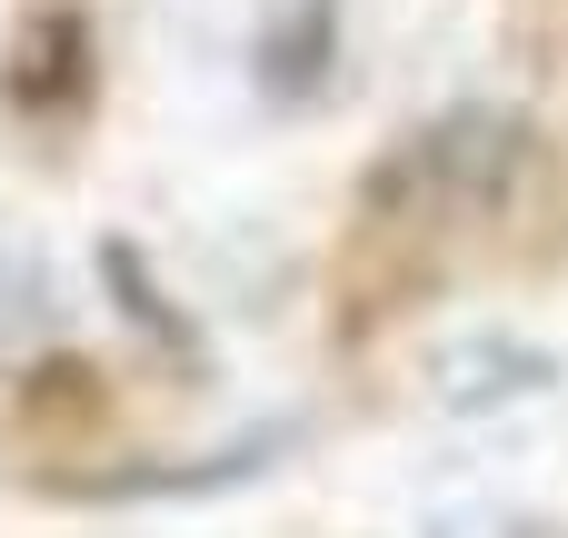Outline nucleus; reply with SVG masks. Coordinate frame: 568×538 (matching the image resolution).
<instances>
[{
    "mask_svg": "<svg viewBox=\"0 0 568 538\" xmlns=\"http://www.w3.org/2000/svg\"><path fill=\"white\" fill-rule=\"evenodd\" d=\"M539 170V130L519 110H449L429 130H409L369 180H359V220L369 230H449V220H499Z\"/></svg>",
    "mask_w": 568,
    "mask_h": 538,
    "instance_id": "f257e3e1",
    "label": "nucleus"
},
{
    "mask_svg": "<svg viewBox=\"0 0 568 538\" xmlns=\"http://www.w3.org/2000/svg\"><path fill=\"white\" fill-rule=\"evenodd\" d=\"M90 80H100V40H90V10L50 0V10H30V20L10 30V60H0V100H10L20 120H70V110L90 100Z\"/></svg>",
    "mask_w": 568,
    "mask_h": 538,
    "instance_id": "f03ea898",
    "label": "nucleus"
},
{
    "mask_svg": "<svg viewBox=\"0 0 568 538\" xmlns=\"http://www.w3.org/2000/svg\"><path fill=\"white\" fill-rule=\"evenodd\" d=\"M549 379H559V359L529 349V339H449L439 349V399L449 409H499V399H529Z\"/></svg>",
    "mask_w": 568,
    "mask_h": 538,
    "instance_id": "7ed1b4c3",
    "label": "nucleus"
},
{
    "mask_svg": "<svg viewBox=\"0 0 568 538\" xmlns=\"http://www.w3.org/2000/svg\"><path fill=\"white\" fill-rule=\"evenodd\" d=\"M339 60V0H280V20L260 30V90L270 100H320Z\"/></svg>",
    "mask_w": 568,
    "mask_h": 538,
    "instance_id": "20e7f679",
    "label": "nucleus"
},
{
    "mask_svg": "<svg viewBox=\"0 0 568 538\" xmlns=\"http://www.w3.org/2000/svg\"><path fill=\"white\" fill-rule=\"evenodd\" d=\"M270 449H280V429H260V439L200 459V469H110V479H60V489H70V499H200V489H240V479H260Z\"/></svg>",
    "mask_w": 568,
    "mask_h": 538,
    "instance_id": "39448f33",
    "label": "nucleus"
},
{
    "mask_svg": "<svg viewBox=\"0 0 568 538\" xmlns=\"http://www.w3.org/2000/svg\"><path fill=\"white\" fill-rule=\"evenodd\" d=\"M100 280L120 290V319H140V329H150L160 349H200V329H190V319H180V309L160 300V280H150V260H140L130 240H110V250H100Z\"/></svg>",
    "mask_w": 568,
    "mask_h": 538,
    "instance_id": "423d86ee",
    "label": "nucleus"
},
{
    "mask_svg": "<svg viewBox=\"0 0 568 538\" xmlns=\"http://www.w3.org/2000/svg\"><path fill=\"white\" fill-rule=\"evenodd\" d=\"M429 538H549V519H519V509H479V519H439Z\"/></svg>",
    "mask_w": 568,
    "mask_h": 538,
    "instance_id": "0eeeda50",
    "label": "nucleus"
}]
</instances>
